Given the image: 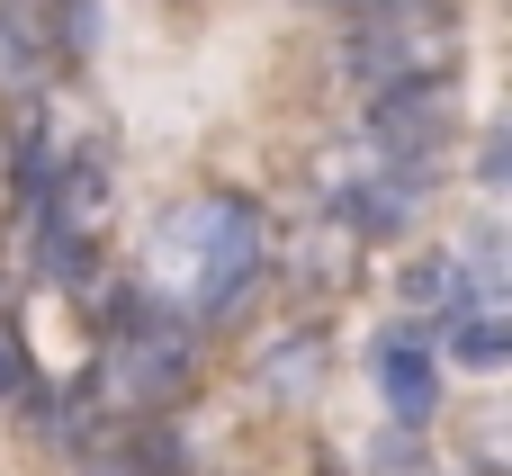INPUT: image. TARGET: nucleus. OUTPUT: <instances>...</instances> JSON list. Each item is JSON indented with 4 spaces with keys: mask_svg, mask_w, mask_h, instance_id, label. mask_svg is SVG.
Masks as SVG:
<instances>
[{
    "mask_svg": "<svg viewBox=\"0 0 512 476\" xmlns=\"http://www.w3.org/2000/svg\"><path fill=\"white\" fill-rule=\"evenodd\" d=\"M441 351L459 360V369H477V378H495L512 360V333L495 324V315H459V324H441Z\"/></svg>",
    "mask_w": 512,
    "mask_h": 476,
    "instance_id": "6",
    "label": "nucleus"
},
{
    "mask_svg": "<svg viewBox=\"0 0 512 476\" xmlns=\"http://www.w3.org/2000/svg\"><path fill=\"white\" fill-rule=\"evenodd\" d=\"M378 396H387L396 432H423V423L441 414V351H432L414 324L378 333Z\"/></svg>",
    "mask_w": 512,
    "mask_h": 476,
    "instance_id": "4",
    "label": "nucleus"
},
{
    "mask_svg": "<svg viewBox=\"0 0 512 476\" xmlns=\"http://www.w3.org/2000/svg\"><path fill=\"white\" fill-rule=\"evenodd\" d=\"M450 54H459L450 18H351V36H342V72H351L360 99H387V90L441 81Z\"/></svg>",
    "mask_w": 512,
    "mask_h": 476,
    "instance_id": "2",
    "label": "nucleus"
},
{
    "mask_svg": "<svg viewBox=\"0 0 512 476\" xmlns=\"http://www.w3.org/2000/svg\"><path fill=\"white\" fill-rule=\"evenodd\" d=\"M315 369H324V333H288V342H270L261 387L270 396H315Z\"/></svg>",
    "mask_w": 512,
    "mask_h": 476,
    "instance_id": "7",
    "label": "nucleus"
},
{
    "mask_svg": "<svg viewBox=\"0 0 512 476\" xmlns=\"http://www.w3.org/2000/svg\"><path fill=\"white\" fill-rule=\"evenodd\" d=\"M171 252L189 261V324H234L261 288V216L252 198H198L171 225Z\"/></svg>",
    "mask_w": 512,
    "mask_h": 476,
    "instance_id": "1",
    "label": "nucleus"
},
{
    "mask_svg": "<svg viewBox=\"0 0 512 476\" xmlns=\"http://www.w3.org/2000/svg\"><path fill=\"white\" fill-rule=\"evenodd\" d=\"M342 216H351V234H360V243H396V234L423 216V189H405V180L369 171V180L351 189V207H342Z\"/></svg>",
    "mask_w": 512,
    "mask_h": 476,
    "instance_id": "5",
    "label": "nucleus"
},
{
    "mask_svg": "<svg viewBox=\"0 0 512 476\" xmlns=\"http://www.w3.org/2000/svg\"><path fill=\"white\" fill-rule=\"evenodd\" d=\"M342 18H450V0H324Z\"/></svg>",
    "mask_w": 512,
    "mask_h": 476,
    "instance_id": "9",
    "label": "nucleus"
},
{
    "mask_svg": "<svg viewBox=\"0 0 512 476\" xmlns=\"http://www.w3.org/2000/svg\"><path fill=\"white\" fill-rule=\"evenodd\" d=\"M0 405H18V414H36V423H54V396H45V378H36V360H27V342L0 324Z\"/></svg>",
    "mask_w": 512,
    "mask_h": 476,
    "instance_id": "8",
    "label": "nucleus"
},
{
    "mask_svg": "<svg viewBox=\"0 0 512 476\" xmlns=\"http://www.w3.org/2000/svg\"><path fill=\"white\" fill-rule=\"evenodd\" d=\"M450 126H459V99H450V81H414V90H387V99H369V171H387V180H405V189H432V171H441V153H450Z\"/></svg>",
    "mask_w": 512,
    "mask_h": 476,
    "instance_id": "3",
    "label": "nucleus"
}]
</instances>
